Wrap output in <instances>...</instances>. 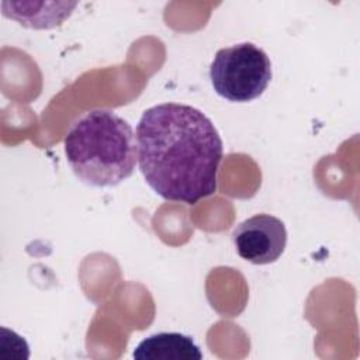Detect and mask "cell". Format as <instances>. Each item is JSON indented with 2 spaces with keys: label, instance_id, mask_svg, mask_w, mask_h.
<instances>
[{
  "label": "cell",
  "instance_id": "1",
  "mask_svg": "<svg viewBox=\"0 0 360 360\" xmlns=\"http://www.w3.org/2000/svg\"><path fill=\"white\" fill-rule=\"evenodd\" d=\"M135 138L139 170L162 198L191 205L217 191L224 143L198 108L156 104L141 115Z\"/></svg>",
  "mask_w": 360,
  "mask_h": 360
},
{
  "label": "cell",
  "instance_id": "5",
  "mask_svg": "<svg viewBox=\"0 0 360 360\" xmlns=\"http://www.w3.org/2000/svg\"><path fill=\"white\" fill-rule=\"evenodd\" d=\"M136 360H201L194 340L179 332H159L142 339L132 353Z\"/></svg>",
  "mask_w": 360,
  "mask_h": 360
},
{
  "label": "cell",
  "instance_id": "4",
  "mask_svg": "<svg viewBox=\"0 0 360 360\" xmlns=\"http://www.w3.org/2000/svg\"><path fill=\"white\" fill-rule=\"evenodd\" d=\"M232 242L243 260L253 264H269L284 253L287 229L280 218L256 214L233 229Z\"/></svg>",
  "mask_w": 360,
  "mask_h": 360
},
{
  "label": "cell",
  "instance_id": "3",
  "mask_svg": "<svg viewBox=\"0 0 360 360\" xmlns=\"http://www.w3.org/2000/svg\"><path fill=\"white\" fill-rule=\"evenodd\" d=\"M273 76L267 53L252 42L217 51L210 65V80L218 96L233 103L260 97Z\"/></svg>",
  "mask_w": 360,
  "mask_h": 360
},
{
  "label": "cell",
  "instance_id": "2",
  "mask_svg": "<svg viewBox=\"0 0 360 360\" xmlns=\"http://www.w3.org/2000/svg\"><path fill=\"white\" fill-rule=\"evenodd\" d=\"M63 148L75 176L93 187L122 183L138 162L132 127L111 110H91L73 121Z\"/></svg>",
  "mask_w": 360,
  "mask_h": 360
}]
</instances>
